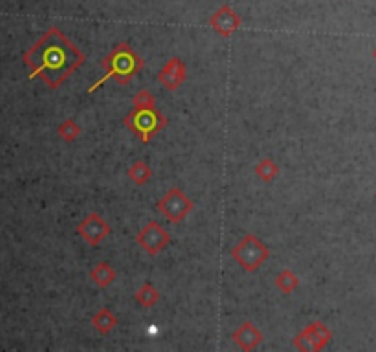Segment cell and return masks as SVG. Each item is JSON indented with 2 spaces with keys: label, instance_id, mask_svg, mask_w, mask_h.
Instances as JSON below:
<instances>
[{
  "label": "cell",
  "instance_id": "obj_1",
  "mask_svg": "<svg viewBox=\"0 0 376 352\" xmlns=\"http://www.w3.org/2000/svg\"><path fill=\"white\" fill-rule=\"evenodd\" d=\"M24 64L30 68V79L39 78L51 90H57L86 57L59 28H50L26 54Z\"/></svg>",
  "mask_w": 376,
  "mask_h": 352
},
{
  "label": "cell",
  "instance_id": "obj_2",
  "mask_svg": "<svg viewBox=\"0 0 376 352\" xmlns=\"http://www.w3.org/2000/svg\"><path fill=\"white\" fill-rule=\"evenodd\" d=\"M99 67L105 70V73H103V78L97 79L96 83L86 90L89 94H94L107 81H114V83L121 84V86L129 84L143 70L145 61L136 54L134 48L129 43H118L113 50L108 51V56L99 62Z\"/></svg>",
  "mask_w": 376,
  "mask_h": 352
},
{
  "label": "cell",
  "instance_id": "obj_3",
  "mask_svg": "<svg viewBox=\"0 0 376 352\" xmlns=\"http://www.w3.org/2000/svg\"><path fill=\"white\" fill-rule=\"evenodd\" d=\"M125 127L140 138L141 143H151L154 136L167 125V117L158 108H132L125 116Z\"/></svg>",
  "mask_w": 376,
  "mask_h": 352
},
{
  "label": "cell",
  "instance_id": "obj_4",
  "mask_svg": "<svg viewBox=\"0 0 376 352\" xmlns=\"http://www.w3.org/2000/svg\"><path fill=\"white\" fill-rule=\"evenodd\" d=\"M230 255L244 272L253 274V272H257L263 266V263L268 261L270 250L266 244L259 241L255 235L248 233L242 237L237 246L231 248Z\"/></svg>",
  "mask_w": 376,
  "mask_h": 352
},
{
  "label": "cell",
  "instance_id": "obj_5",
  "mask_svg": "<svg viewBox=\"0 0 376 352\" xmlns=\"http://www.w3.org/2000/svg\"><path fill=\"white\" fill-rule=\"evenodd\" d=\"M193 200H189L185 193L178 187L169 189L165 195L156 202V209L167 218L169 222L182 224L187 218V215L193 211Z\"/></svg>",
  "mask_w": 376,
  "mask_h": 352
},
{
  "label": "cell",
  "instance_id": "obj_6",
  "mask_svg": "<svg viewBox=\"0 0 376 352\" xmlns=\"http://www.w3.org/2000/svg\"><path fill=\"white\" fill-rule=\"evenodd\" d=\"M332 340V330L321 321H314L309 327H305L296 338H294V347L298 351H323Z\"/></svg>",
  "mask_w": 376,
  "mask_h": 352
},
{
  "label": "cell",
  "instance_id": "obj_7",
  "mask_svg": "<svg viewBox=\"0 0 376 352\" xmlns=\"http://www.w3.org/2000/svg\"><path fill=\"white\" fill-rule=\"evenodd\" d=\"M136 242H138V246H140L143 252L149 253V255H158V253L163 252V250L171 244V233H169L165 228H162L158 222L151 220V222L145 224V226L138 231V235H136Z\"/></svg>",
  "mask_w": 376,
  "mask_h": 352
},
{
  "label": "cell",
  "instance_id": "obj_8",
  "mask_svg": "<svg viewBox=\"0 0 376 352\" xmlns=\"http://www.w3.org/2000/svg\"><path fill=\"white\" fill-rule=\"evenodd\" d=\"M78 235L89 246H99L110 235V226L99 213H90L78 224Z\"/></svg>",
  "mask_w": 376,
  "mask_h": 352
},
{
  "label": "cell",
  "instance_id": "obj_9",
  "mask_svg": "<svg viewBox=\"0 0 376 352\" xmlns=\"http://www.w3.org/2000/svg\"><path fill=\"white\" fill-rule=\"evenodd\" d=\"M209 26L215 34L220 37H231L237 30L242 26V19L239 17V13L230 6V4H222L217 12L209 17Z\"/></svg>",
  "mask_w": 376,
  "mask_h": 352
},
{
  "label": "cell",
  "instance_id": "obj_10",
  "mask_svg": "<svg viewBox=\"0 0 376 352\" xmlns=\"http://www.w3.org/2000/svg\"><path fill=\"white\" fill-rule=\"evenodd\" d=\"M185 78H187L185 62L182 61L180 57H171V59L165 62V67L158 72L156 81L167 90L174 92V90H178L180 86L184 84Z\"/></svg>",
  "mask_w": 376,
  "mask_h": 352
},
{
  "label": "cell",
  "instance_id": "obj_11",
  "mask_svg": "<svg viewBox=\"0 0 376 352\" xmlns=\"http://www.w3.org/2000/svg\"><path fill=\"white\" fill-rule=\"evenodd\" d=\"M231 340L235 341L237 347H239L241 351L250 352L255 351V349L263 343L264 336L252 321H246V323H242L241 327L231 334Z\"/></svg>",
  "mask_w": 376,
  "mask_h": 352
},
{
  "label": "cell",
  "instance_id": "obj_12",
  "mask_svg": "<svg viewBox=\"0 0 376 352\" xmlns=\"http://www.w3.org/2000/svg\"><path fill=\"white\" fill-rule=\"evenodd\" d=\"M116 275H118L116 270L108 263H97L94 268L90 270V279H92V283L97 288H102V290H105V288L113 285L114 281H116Z\"/></svg>",
  "mask_w": 376,
  "mask_h": 352
},
{
  "label": "cell",
  "instance_id": "obj_13",
  "mask_svg": "<svg viewBox=\"0 0 376 352\" xmlns=\"http://www.w3.org/2000/svg\"><path fill=\"white\" fill-rule=\"evenodd\" d=\"M90 323L96 329V332H99L102 336H107L116 329L118 318L110 312V308H102V310H97V312L92 316V321H90Z\"/></svg>",
  "mask_w": 376,
  "mask_h": 352
},
{
  "label": "cell",
  "instance_id": "obj_14",
  "mask_svg": "<svg viewBox=\"0 0 376 352\" xmlns=\"http://www.w3.org/2000/svg\"><path fill=\"white\" fill-rule=\"evenodd\" d=\"M301 285V279H299L298 275L294 274L292 270L285 268L283 272L277 274L275 277V288L281 292V294H285V296H290L292 292H296Z\"/></svg>",
  "mask_w": 376,
  "mask_h": 352
},
{
  "label": "cell",
  "instance_id": "obj_15",
  "mask_svg": "<svg viewBox=\"0 0 376 352\" xmlns=\"http://www.w3.org/2000/svg\"><path fill=\"white\" fill-rule=\"evenodd\" d=\"M134 299H136V303L140 305V307L152 308L158 301H160V292L154 288V285H152V283H149V281H147V283H143V285H141L140 288L134 292Z\"/></svg>",
  "mask_w": 376,
  "mask_h": 352
},
{
  "label": "cell",
  "instance_id": "obj_16",
  "mask_svg": "<svg viewBox=\"0 0 376 352\" xmlns=\"http://www.w3.org/2000/svg\"><path fill=\"white\" fill-rule=\"evenodd\" d=\"M253 173L257 176L259 180H263L266 184L270 182H274L277 178V174H279V165L272 160V158H263V160H259L255 163V167H253Z\"/></svg>",
  "mask_w": 376,
  "mask_h": 352
},
{
  "label": "cell",
  "instance_id": "obj_17",
  "mask_svg": "<svg viewBox=\"0 0 376 352\" xmlns=\"http://www.w3.org/2000/svg\"><path fill=\"white\" fill-rule=\"evenodd\" d=\"M127 176H129L132 184L145 185L152 178V169L143 160H136L129 167V171H127Z\"/></svg>",
  "mask_w": 376,
  "mask_h": 352
},
{
  "label": "cell",
  "instance_id": "obj_18",
  "mask_svg": "<svg viewBox=\"0 0 376 352\" xmlns=\"http://www.w3.org/2000/svg\"><path fill=\"white\" fill-rule=\"evenodd\" d=\"M57 134L61 136L67 143H72V141H75L79 136H81V127L73 121L72 117H68V119H64V121L57 127Z\"/></svg>",
  "mask_w": 376,
  "mask_h": 352
},
{
  "label": "cell",
  "instance_id": "obj_19",
  "mask_svg": "<svg viewBox=\"0 0 376 352\" xmlns=\"http://www.w3.org/2000/svg\"><path fill=\"white\" fill-rule=\"evenodd\" d=\"M132 108H156V99L149 90H140L132 97Z\"/></svg>",
  "mask_w": 376,
  "mask_h": 352
},
{
  "label": "cell",
  "instance_id": "obj_20",
  "mask_svg": "<svg viewBox=\"0 0 376 352\" xmlns=\"http://www.w3.org/2000/svg\"><path fill=\"white\" fill-rule=\"evenodd\" d=\"M373 57H375V61H376V46L373 48Z\"/></svg>",
  "mask_w": 376,
  "mask_h": 352
},
{
  "label": "cell",
  "instance_id": "obj_21",
  "mask_svg": "<svg viewBox=\"0 0 376 352\" xmlns=\"http://www.w3.org/2000/svg\"><path fill=\"white\" fill-rule=\"evenodd\" d=\"M375 198H376V191H375Z\"/></svg>",
  "mask_w": 376,
  "mask_h": 352
}]
</instances>
